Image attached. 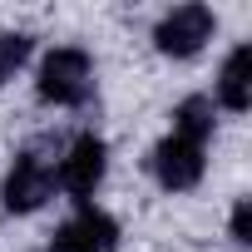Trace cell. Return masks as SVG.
I'll return each mask as SVG.
<instances>
[{
  "instance_id": "obj_1",
  "label": "cell",
  "mask_w": 252,
  "mask_h": 252,
  "mask_svg": "<svg viewBox=\"0 0 252 252\" xmlns=\"http://www.w3.org/2000/svg\"><path fill=\"white\" fill-rule=\"evenodd\" d=\"M35 94L55 109H79L94 94V60L79 45H55L35 69Z\"/></svg>"
},
{
  "instance_id": "obj_2",
  "label": "cell",
  "mask_w": 252,
  "mask_h": 252,
  "mask_svg": "<svg viewBox=\"0 0 252 252\" xmlns=\"http://www.w3.org/2000/svg\"><path fill=\"white\" fill-rule=\"evenodd\" d=\"M104 173H109V144L94 129H84V134L69 139V149H64V158L55 168V188H64L74 203H89L99 193Z\"/></svg>"
},
{
  "instance_id": "obj_3",
  "label": "cell",
  "mask_w": 252,
  "mask_h": 252,
  "mask_svg": "<svg viewBox=\"0 0 252 252\" xmlns=\"http://www.w3.org/2000/svg\"><path fill=\"white\" fill-rule=\"evenodd\" d=\"M218 30V15L208 5H198V0H188V5H173L158 25H154V50L168 55V60H193Z\"/></svg>"
},
{
  "instance_id": "obj_4",
  "label": "cell",
  "mask_w": 252,
  "mask_h": 252,
  "mask_svg": "<svg viewBox=\"0 0 252 252\" xmlns=\"http://www.w3.org/2000/svg\"><path fill=\"white\" fill-rule=\"evenodd\" d=\"M55 193V163L35 149H20L5 168V183H0V203H5L10 213H35L45 208Z\"/></svg>"
},
{
  "instance_id": "obj_5",
  "label": "cell",
  "mask_w": 252,
  "mask_h": 252,
  "mask_svg": "<svg viewBox=\"0 0 252 252\" xmlns=\"http://www.w3.org/2000/svg\"><path fill=\"white\" fill-rule=\"evenodd\" d=\"M50 252H119V222L94 208V203H79L50 237Z\"/></svg>"
},
{
  "instance_id": "obj_6",
  "label": "cell",
  "mask_w": 252,
  "mask_h": 252,
  "mask_svg": "<svg viewBox=\"0 0 252 252\" xmlns=\"http://www.w3.org/2000/svg\"><path fill=\"white\" fill-rule=\"evenodd\" d=\"M203 168H208L203 144H188V139H178V134L158 139L154 154H149V173L158 178L163 193H188V188H198V183H203Z\"/></svg>"
},
{
  "instance_id": "obj_7",
  "label": "cell",
  "mask_w": 252,
  "mask_h": 252,
  "mask_svg": "<svg viewBox=\"0 0 252 252\" xmlns=\"http://www.w3.org/2000/svg\"><path fill=\"white\" fill-rule=\"evenodd\" d=\"M213 109H227V114H247L252 104V45H237L222 69H218V84H213Z\"/></svg>"
},
{
  "instance_id": "obj_8",
  "label": "cell",
  "mask_w": 252,
  "mask_h": 252,
  "mask_svg": "<svg viewBox=\"0 0 252 252\" xmlns=\"http://www.w3.org/2000/svg\"><path fill=\"white\" fill-rule=\"evenodd\" d=\"M213 114H218V109H213V99H208V94H188V99H178V104H173V114H168V119H173V129H168V134H178V139H188V144H203V149H208L213 124H218Z\"/></svg>"
},
{
  "instance_id": "obj_9",
  "label": "cell",
  "mask_w": 252,
  "mask_h": 252,
  "mask_svg": "<svg viewBox=\"0 0 252 252\" xmlns=\"http://www.w3.org/2000/svg\"><path fill=\"white\" fill-rule=\"evenodd\" d=\"M35 55V35L25 30H0V84H10Z\"/></svg>"
},
{
  "instance_id": "obj_10",
  "label": "cell",
  "mask_w": 252,
  "mask_h": 252,
  "mask_svg": "<svg viewBox=\"0 0 252 252\" xmlns=\"http://www.w3.org/2000/svg\"><path fill=\"white\" fill-rule=\"evenodd\" d=\"M227 232H232V242H237V247H247V242H252V203H247V198H237Z\"/></svg>"
}]
</instances>
